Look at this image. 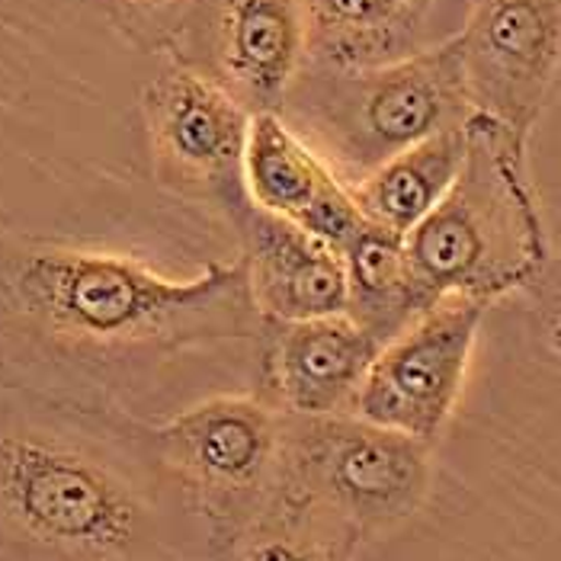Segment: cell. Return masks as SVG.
I'll list each match as a JSON object with an SVG mask.
<instances>
[{
  "mask_svg": "<svg viewBox=\"0 0 561 561\" xmlns=\"http://www.w3.org/2000/svg\"><path fill=\"white\" fill-rule=\"evenodd\" d=\"M0 302L36 334L90 350L180 346L263 328L244 263L176 279L123 254L33 241H0Z\"/></svg>",
  "mask_w": 561,
  "mask_h": 561,
  "instance_id": "obj_1",
  "label": "cell"
},
{
  "mask_svg": "<svg viewBox=\"0 0 561 561\" xmlns=\"http://www.w3.org/2000/svg\"><path fill=\"white\" fill-rule=\"evenodd\" d=\"M408 254L431 302L466 296L491 305L536 283L549 263V234L526 145L491 119L472 116L462 171L408 234Z\"/></svg>",
  "mask_w": 561,
  "mask_h": 561,
  "instance_id": "obj_2",
  "label": "cell"
},
{
  "mask_svg": "<svg viewBox=\"0 0 561 561\" xmlns=\"http://www.w3.org/2000/svg\"><path fill=\"white\" fill-rule=\"evenodd\" d=\"M279 116L346 186L433 135L462 129L476 110L456 39L379 68L308 65Z\"/></svg>",
  "mask_w": 561,
  "mask_h": 561,
  "instance_id": "obj_3",
  "label": "cell"
},
{
  "mask_svg": "<svg viewBox=\"0 0 561 561\" xmlns=\"http://www.w3.org/2000/svg\"><path fill=\"white\" fill-rule=\"evenodd\" d=\"M433 446L356 414L293 417L286 484L363 546L414 517L433 484Z\"/></svg>",
  "mask_w": 561,
  "mask_h": 561,
  "instance_id": "obj_4",
  "label": "cell"
},
{
  "mask_svg": "<svg viewBox=\"0 0 561 561\" xmlns=\"http://www.w3.org/2000/svg\"><path fill=\"white\" fill-rule=\"evenodd\" d=\"M293 417L266 398L221 394L171 417L158 453L225 546L270 507L286 481Z\"/></svg>",
  "mask_w": 561,
  "mask_h": 561,
  "instance_id": "obj_5",
  "label": "cell"
},
{
  "mask_svg": "<svg viewBox=\"0 0 561 561\" xmlns=\"http://www.w3.org/2000/svg\"><path fill=\"white\" fill-rule=\"evenodd\" d=\"M0 504L20 533L84 561L126 556L141 523L135 491L110 466L45 436L0 439Z\"/></svg>",
  "mask_w": 561,
  "mask_h": 561,
  "instance_id": "obj_6",
  "label": "cell"
},
{
  "mask_svg": "<svg viewBox=\"0 0 561 561\" xmlns=\"http://www.w3.org/2000/svg\"><path fill=\"white\" fill-rule=\"evenodd\" d=\"M141 116L158 180L186 199L216 203L241 218L251 206L244 148L254 116L180 58L145 84Z\"/></svg>",
  "mask_w": 561,
  "mask_h": 561,
  "instance_id": "obj_7",
  "label": "cell"
},
{
  "mask_svg": "<svg viewBox=\"0 0 561 561\" xmlns=\"http://www.w3.org/2000/svg\"><path fill=\"white\" fill-rule=\"evenodd\" d=\"M488 305L446 296L379 350L353 414L433 446L462 398Z\"/></svg>",
  "mask_w": 561,
  "mask_h": 561,
  "instance_id": "obj_8",
  "label": "cell"
},
{
  "mask_svg": "<svg viewBox=\"0 0 561 561\" xmlns=\"http://www.w3.org/2000/svg\"><path fill=\"white\" fill-rule=\"evenodd\" d=\"M456 48L476 116L529 145L561 87V0H472Z\"/></svg>",
  "mask_w": 561,
  "mask_h": 561,
  "instance_id": "obj_9",
  "label": "cell"
},
{
  "mask_svg": "<svg viewBox=\"0 0 561 561\" xmlns=\"http://www.w3.org/2000/svg\"><path fill=\"white\" fill-rule=\"evenodd\" d=\"M171 43L251 116L279 113L311 65L302 0H193Z\"/></svg>",
  "mask_w": 561,
  "mask_h": 561,
  "instance_id": "obj_10",
  "label": "cell"
},
{
  "mask_svg": "<svg viewBox=\"0 0 561 561\" xmlns=\"http://www.w3.org/2000/svg\"><path fill=\"white\" fill-rule=\"evenodd\" d=\"M382 341H376L350 314L311 321H263L260 328V379L263 398L289 417L353 414L369 366Z\"/></svg>",
  "mask_w": 561,
  "mask_h": 561,
  "instance_id": "obj_11",
  "label": "cell"
},
{
  "mask_svg": "<svg viewBox=\"0 0 561 561\" xmlns=\"http://www.w3.org/2000/svg\"><path fill=\"white\" fill-rule=\"evenodd\" d=\"M244 190L254 209L293 221L337 254L373 225L353 199V190L283 123L279 113H260L251 119Z\"/></svg>",
  "mask_w": 561,
  "mask_h": 561,
  "instance_id": "obj_12",
  "label": "cell"
},
{
  "mask_svg": "<svg viewBox=\"0 0 561 561\" xmlns=\"http://www.w3.org/2000/svg\"><path fill=\"white\" fill-rule=\"evenodd\" d=\"M472 0H302L311 61L379 68L459 36Z\"/></svg>",
  "mask_w": 561,
  "mask_h": 561,
  "instance_id": "obj_13",
  "label": "cell"
},
{
  "mask_svg": "<svg viewBox=\"0 0 561 561\" xmlns=\"http://www.w3.org/2000/svg\"><path fill=\"white\" fill-rule=\"evenodd\" d=\"M244 273L263 321H311L346 314L344 257L293 221L248 206L241 218Z\"/></svg>",
  "mask_w": 561,
  "mask_h": 561,
  "instance_id": "obj_14",
  "label": "cell"
},
{
  "mask_svg": "<svg viewBox=\"0 0 561 561\" xmlns=\"http://www.w3.org/2000/svg\"><path fill=\"white\" fill-rule=\"evenodd\" d=\"M469 148V126L433 135L427 141L394 154L379 171L353 183V199L379 228L408 238L439 206L462 171Z\"/></svg>",
  "mask_w": 561,
  "mask_h": 561,
  "instance_id": "obj_15",
  "label": "cell"
},
{
  "mask_svg": "<svg viewBox=\"0 0 561 561\" xmlns=\"http://www.w3.org/2000/svg\"><path fill=\"white\" fill-rule=\"evenodd\" d=\"M341 257L350 289L346 314L382 344H389L417 314L436 305L417 279L408 238L379 228L376 221L346 244Z\"/></svg>",
  "mask_w": 561,
  "mask_h": 561,
  "instance_id": "obj_16",
  "label": "cell"
},
{
  "mask_svg": "<svg viewBox=\"0 0 561 561\" xmlns=\"http://www.w3.org/2000/svg\"><path fill=\"white\" fill-rule=\"evenodd\" d=\"M356 549L337 519L283 481L270 507L225 542V561H353Z\"/></svg>",
  "mask_w": 561,
  "mask_h": 561,
  "instance_id": "obj_17",
  "label": "cell"
},
{
  "mask_svg": "<svg viewBox=\"0 0 561 561\" xmlns=\"http://www.w3.org/2000/svg\"><path fill=\"white\" fill-rule=\"evenodd\" d=\"M193 0H113V7L123 13V20L145 30V33H161L168 43L173 39L180 20L186 16Z\"/></svg>",
  "mask_w": 561,
  "mask_h": 561,
  "instance_id": "obj_18",
  "label": "cell"
},
{
  "mask_svg": "<svg viewBox=\"0 0 561 561\" xmlns=\"http://www.w3.org/2000/svg\"><path fill=\"white\" fill-rule=\"evenodd\" d=\"M542 337H546V346L549 353L561 363V302L552 305V311L546 314V324H542Z\"/></svg>",
  "mask_w": 561,
  "mask_h": 561,
  "instance_id": "obj_19",
  "label": "cell"
}]
</instances>
